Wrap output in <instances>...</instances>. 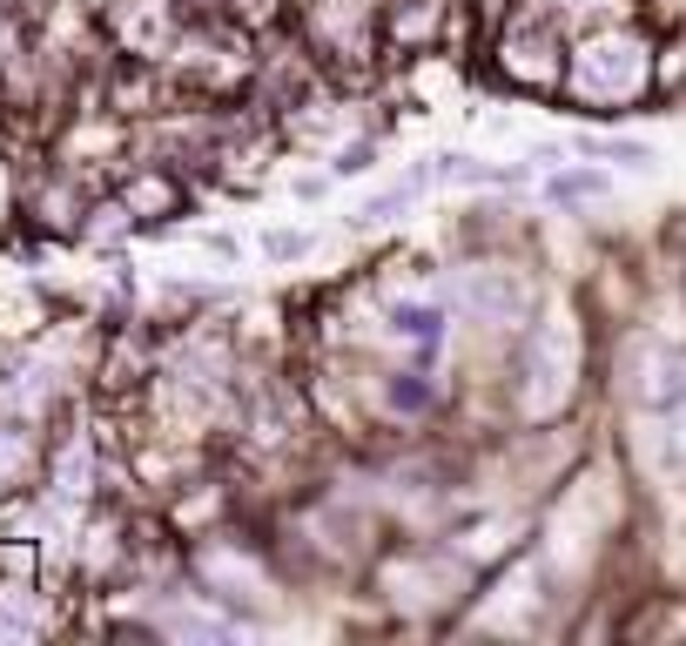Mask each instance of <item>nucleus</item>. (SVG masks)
<instances>
[{
	"label": "nucleus",
	"mask_w": 686,
	"mask_h": 646,
	"mask_svg": "<svg viewBox=\"0 0 686 646\" xmlns=\"http://www.w3.org/2000/svg\"><path fill=\"white\" fill-rule=\"evenodd\" d=\"M599 189H605V176H592V169L558 176V182H552V195H558V202H573V195H599Z\"/></svg>",
	"instance_id": "nucleus-1"
},
{
	"label": "nucleus",
	"mask_w": 686,
	"mask_h": 646,
	"mask_svg": "<svg viewBox=\"0 0 686 646\" xmlns=\"http://www.w3.org/2000/svg\"><path fill=\"white\" fill-rule=\"evenodd\" d=\"M303 250H310V236H290V229L269 236V256H303Z\"/></svg>",
	"instance_id": "nucleus-2"
}]
</instances>
